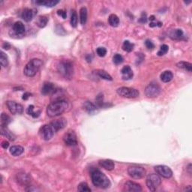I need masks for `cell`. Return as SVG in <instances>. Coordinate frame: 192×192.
<instances>
[{
  "instance_id": "4316f807",
  "label": "cell",
  "mask_w": 192,
  "mask_h": 192,
  "mask_svg": "<svg viewBox=\"0 0 192 192\" xmlns=\"http://www.w3.org/2000/svg\"><path fill=\"white\" fill-rule=\"evenodd\" d=\"M80 23L82 25H85L87 21V10L85 7L80 8Z\"/></svg>"
},
{
  "instance_id": "30bf717a",
  "label": "cell",
  "mask_w": 192,
  "mask_h": 192,
  "mask_svg": "<svg viewBox=\"0 0 192 192\" xmlns=\"http://www.w3.org/2000/svg\"><path fill=\"white\" fill-rule=\"evenodd\" d=\"M155 170L161 176L168 179L173 176V171L169 167L165 165H158L155 167Z\"/></svg>"
},
{
  "instance_id": "ac0fdd59",
  "label": "cell",
  "mask_w": 192,
  "mask_h": 192,
  "mask_svg": "<svg viewBox=\"0 0 192 192\" xmlns=\"http://www.w3.org/2000/svg\"><path fill=\"white\" fill-rule=\"evenodd\" d=\"M99 165L101 167H102L104 169L108 170H113L115 167V164L114 162L111 160L105 159V160H101L99 161Z\"/></svg>"
},
{
  "instance_id": "d6a6232c",
  "label": "cell",
  "mask_w": 192,
  "mask_h": 192,
  "mask_svg": "<svg viewBox=\"0 0 192 192\" xmlns=\"http://www.w3.org/2000/svg\"><path fill=\"white\" fill-rule=\"evenodd\" d=\"M122 49L126 52H132L134 49V44L131 43L129 41H125L122 44Z\"/></svg>"
},
{
  "instance_id": "5bb4252c",
  "label": "cell",
  "mask_w": 192,
  "mask_h": 192,
  "mask_svg": "<svg viewBox=\"0 0 192 192\" xmlns=\"http://www.w3.org/2000/svg\"><path fill=\"white\" fill-rule=\"evenodd\" d=\"M124 190L128 192H140L142 191V188L139 184L129 181L125 184Z\"/></svg>"
},
{
  "instance_id": "d6986e66",
  "label": "cell",
  "mask_w": 192,
  "mask_h": 192,
  "mask_svg": "<svg viewBox=\"0 0 192 192\" xmlns=\"http://www.w3.org/2000/svg\"><path fill=\"white\" fill-rule=\"evenodd\" d=\"M13 29H14V32L17 35H23L25 32L26 28L24 24L20 21H17L14 23V26H13Z\"/></svg>"
},
{
  "instance_id": "d4e9b609",
  "label": "cell",
  "mask_w": 192,
  "mask_h": 192,
  "mask_svg": "<svg viewBox=\"0 0 192 192\" xmlns=\"http://www.w3.org/2000/svg\"><path fill=\"white\" fill-rule=\"evenodd\" d=\"M108 22H109V24H110L111 26L116 27V26H119V17H118L116 15V14H110V16H109Z\"/></svg>"
},
{
  "instance_id": "44dd1931",
  "label": "cell",
  "mask_w": 192,
  "mask_h": 192,
  "mask_svg": "<svg viewBox=\"0 0 192 192\" xmlns=\"http://www.w3.org/2000/svg\"><path fill=\"white\" fill-rule=\"evenodd\" d=\"M170 37L172 39L180 40L183 37V32H182V29H173V30L170 31Z\"/></svg>"
},
{
  "instance_id": "74e56055",
  "label": "cell",
  "mask_w": 192,
  "mask_h": 192,
  "mask_svg": "<svg viewBox=\"0 0 192 192\" xmlns=\"http://www.w3.org/2000/svg\"><path fill=\"white\" fill-rule=\"evenodd\" d=\"M113 61L114 64L116 65H119L122 63L123 62V57L121 56L120 54H116L115 56L113 58Z\"/></svg>"
},
{
  "instance_id": "836d02e7",
  "label": "cell",
  "mask_w": 192,
  "mask_h": 192,
  "mask_svg": "<svg viewBox=\"0 0 192 192\" xmlns=\"http://www.w3.org/2000/svg\"><path fill=\"white\" fill-rule=\"evenodd\" d=\"M78 191L80 192H90L91 191V188L89 187L88 184L86 182H81L79 184L78 187H77Z\"/></svg>"
},
{
  "instance_id": "ba28073f",
  "label": "cell",
  "mask_w": 192,
  "mask_h": 192,
  "mask_svg": "<svg viewBox=\"0 0 192 192\" xmlns=\"http://www.w3.org/2000/svg\"><path fill=\"white\" fill-rule=\"evenodd\" d=\"M145 93L147 97L156 98L161 93V87L158 86V84L152 83L146 87Z\"/></svg>"
},
{
  "instance_id": "83f0119b",
  "label": "cell",
  "mask_w": 192,
  "mask_h": 192,
  "mask_svg": "<svg viewBox=\"0 0 192 192\" xmlns=\"http://www.w3.org/2000/svg\"><path fill=\"white\" fill-rule=\"evenodd\" d=\"M177 67L182 68V69L185 70L188 72L192 71V65L190 62H180L177 63Z\"/></svg>"
},
{
  "instance_id": "ab89813d",
  "label": "cell",
  "mask_w": 192,
  "mask_h": 192,
  "mask_svg": "<svg viewBox=\"0 0 192 192\" xmlns=\"http://www.w3.org/2000/svg\"><path fill=\"white\" fill-rule=\"evenodd\" d=\"M145 44H146V47L148 48V49H149V50H152L153 48L155 47V44H153V42L152 41H150V40H149V39L146 41Z\"/></svg>"
},
{
  "instance_id": "f6af8a7d",
  "label": "cell",
  "mask_w": 192,
  "mask_h": 192,
  "mask_svg": "<svg viewBox=\"0 0 192 192\" xmlns=\"http://www.w3.org/2000/svg\"><path fill=\"white\" fill-rule=\"evenodd\" d=\"M150 20H152V21H153V20H155V17H154V16H151V17H150Z\"/></svg>"
},
{
  "instance_id": "9c48e42d",
  "label": "cell",
  "mask_w": 192,
  "mask_h": 192,
  "mask_svg": "<svg viewBox=\"0 0 192 192\" xmlns=\"http://www.w3.org/2000/svg\"><path fill=\"white\" fill-rule=\"evenodd\" d=\"M55 131L53 130V127L51 126L50 124L44 125L40 129V134L42 139L44 140H50L54 135Z\"/></svg>"
},
{
  "instance_id": "8d00e7d4",
  "label": "cell",
  "mask_w": 192,
  "mask_h": 192,
  "mask_svg": "<svg viewBox=\"0 0 192 192\" xmlns=\"http://www.w3.org/2000/svg\"><path fill=\"white\" fill-rule=\"evenodd\" d=\"M168 48L169 47H168V46L166 45V44H163V45L161 46L159 51L158 52V56H164V54H166L168 51Z\"/></svg>"
},
{
  "instance_id": "3957f363",
  "label": "cell",
  "mask_w": 192,
  "mask_h": 192,
  "mask_svg": "<svg viewBox=\"0 0 192 192\" xmlns=\"http://www.w3.org/2000/svg\"><path fill=\"white\" fill-rule=\"evenodd\" d=\"M41 65V60H39V59H33L26 65L23 70L24 74L29 77H34L39 71Z\"/></svg>"
},
{
  "instance_id": "7c38bea8",
  "label": "cell",
  "mask_w": 192,
  "mask_h": 192,
  "mask_svg": "<svg viewBox=\"0 0 192 192\" xmlns=\"http://www.w3.org/2000/svg\"><path fill=\"white\" fill-rule=\"evenodd\" d=\"M65 143L69 146H76L77 144V135L74 132H68L64 135L63 137Z\"/></svg>"
},
{
  "instance_id": "60d3db41",
  "label": "cell",
  "mask_w": 192,
  "mask_h": 192,
  "mask_svg": "<svg viewBox=\"0 0 192 192\" xmlns=\"http://www.w3.org/2000/svg\"><path fill=\"white\" fill-rule=\"evenodd\" d=\"M57 14H58V15L62 17L63 19H65L66 17H67V14H66V12H65L64 10H58V11H57Z\"/></svg>"
},
{
  "instance_id": "603a6c76",
  "label": "cell",
  "mask_w": 192,
  "mask_h": 192,
  "mask_svg": "<svg viewBox=\"0 0 192 192\" xmlns=\"http://www.w3.org/2000/svg\"><path fill=\"white\" fill-rule=\"evenodd\" d=\"M1 134L2 135L6 137L7 138H8L9 140H14L15 139V136L14 135V134H12V132H11L8 130V128H7V126H1Z\"/></svg>"
},
{
  "instance_id": "9a60e30c",
  "label": "cell",
  "mask_w": 192,
  "mask_h": 192,
  "mask_svg": "<svg viewBox=\"0 0 192 192\" xmlns=\"http://www.w3.org/2000/svg\"><path fill=\"white\" fill-rule=\"evenodd\" d=\"M37 14V11L35 9H30V8H25L22 12V18L26 22L31 21L34 17L36 16Z\"/></svg>"
},
{
  "instance_id": "8fae6325",
  "label": "cell",
  "mask_w": 192,
  "mask_h": 192,
  "mask_svg": "<svg viewBox=\"0 0 192 192\" xmlns=\"http://www.w3.org/2000/svg\"><path fill=\"white\" fill-rule=\"evenodd\" d=\"M7 107H8L9 111L14 115L17 114H21L23 112V108L20 104H17L15 101H7Z\"/></svg>"
},
{
  "instance_id": "8992f818",
  "label": "cell",
  "mask_w": 192,
  "mask_h": 192,
  "mask_svg": "<svg viewBox=\"0 0 192 192\" xmlns=\"http://www.w3.org/2000/svg\"><path fill=\"white\" fill-rule=\"evenodd\" d=\"M161 183V180L158 174L151 173L146 178V185L151 191H155Z\"/></svg>"
},
{
  "instance_id": "f1b7e54d",
  "label": "cell",
  "mask_w": 192,
  "mask_h": 192,
  "mask_svg": "<svg viewBox=\"0 0 192 192\" xmlns=\"http://www.w3.org/2000/svg\"><path fill=\"white\" fill-rule=\"evenodd\" d=\"M48 22V18L46 16H40L38 17V20H37L36 23L38 25V27L40 28H44L46 26V25L47 24Z\"/></svg>"
},
{
  "instance_id": "f546056e",
  "label": "cell",
  "mask_w": 192,
  "mask_h": 192,
  "mask_svg": "<svg viewBox=\"0 0 192 192\" xmlns=\"http://www.w3.org/2000/svg\"><path fill=\"white\" fill-rule=\"evenodd\" d=\"M84 108L88 113H92L96 110L97 106L92 103L91 101H86L84 104Z\"/></svg>"
},
{
  "instance_id": "d590c367",
  "label": "cell",
  "mask_w": 192,
  "mask_h": 192,
  "mask_svg": "<svg viewBox=\"0 0 192 192\" xmlns=\"http://www.w3.org/2000/svg\"><path fill=\"white\" fill-rule=\"evenodd\" d=\"M71 25L72 27H76L77 25V14L74 10H71Z\"/></svg>"
},
{
  "instance_id": "cb8c5ba5",
  "label": "cell",
  "mask_w": 192,
  "mask_h": 192,
  "mask_svg": "<svg viewBox=\"0 0 192 192\" xmlns=\"http://www.w3.org/2000/svg\"><path fill=\"white\" fill-rule=\"evenodd\" d=\"M173 77V74L172 71H166L161 74V80L162 82L164 83L170 82V81L172 80Z\"/></svg>"
},
{
  "instance_id": "ffe728a7",
  "label": "cell",
  "mask_w": 192,
  "mask_h": 192,
  "mask_svg": "<svg viewBox=\"0 0 192 192\" xmlns=\"http://www.w3.org/2000/svg\"><path fill=\"white\" fill-rule=\"evenodd\" d=\"M60 2L57 0H39V1H36V3L37 5H43V6L48 7V8H52L55 5L58 4Z\"/></svg>"
},
{
  "instance_id": "7bdbcfd3",
  "label": "cell",
  "mask_w": 192,
  "mask_h": 192,
  "mask_svg": "<svg viewBox=\"0 0 192 192\" xmlns=\"http://www.w3.org/2000/svg\"><path fill=\"white\" fill-rule=\"evenodd\" d=\"M30 95H31L30 93H29V92H26V93L23 95V100H27V99L29 98V97Z\"/></svg>"
},
{
  "instance_id": "1f68e13d",
  "label": "cell",
  "mask_w": 192,
  "mask_h": 192,
  "mask_svg": "<svg viewBox=\"0 0 192 192\" xmlns=\"http://www.w3.org/2000/svg\"><path fill=\"white\" fill-rule=\"evenodd\" d=\"M11 122L10 116L5 113H2L1 115V126H8Z\"/></svg>"
},
{
  "instance_id": "4fadbf2b",
  "label": "cell",
  "mask_w": 192,
  "mask_h": 192,
  "mask_svg": "<svg viewBox=\"0 0 192 192\" xmlns=\"http://www.w3.org/2000/svg\"><path fill=\"white\" fill-rule=\"evenodd\" d=\"M51 126L53 127V130L55 131V132H57L58 131L62 130V128H64L67 125V121L65 118H60V119H55L54 121L51 122L50 123Z\"/></svg>"
},
{
  "instance_id": "e575fe53",
  "label": "cell",
  "mask_w": 192,
  "mask_h": 192,
  "mask_svg": "<svg viewBox=\"0 0 192 192\" xmlns=\"http://www.w3.org/2000/svg\"><path fill=\"white\" fill-rule=\"evenodd\" d=\"M26 112L29 115L32 116L33 118H38L41 113L40 110H38V112H34V106H33V105H30V106L27 108Z\"/></svg>"
},
{
  "instance_id": "52a82bcc",
  "label": "cell",
  "mask_w": 192,
  "mask_h": 192,
  "mask_svg": "<svg viewBox=\"0 0 192 192\" xmlns=\"http://www.w3.org/2000/svg\"><path fill=\"white\" fill-rule=\"evenodd\" d=\"M128 173L132 178L140 180L146 176V170L139 166H132L128 167Z\"/></svg>"
},
{
  "instance_id": "4dcf8cb0",
  "label": "cell",
  "mask_w": 192,
  "mask_h": 192,
  "mask_svg": "<svg viewBox=\"0 0 192 192\" xmlns=\"http://www.w3.org/2000/svg\"><path fill=\"white\" fill-rule=\"evenodd\" d=\"M0 64L2 67L6 68L8 65V58L5 53H0Z\"/></svg>"
},
{
  "instance_id": "5b68a950",
  "label": "cell",
  "mask_w": 192,
  "mask_h": 192,
  "mask_svg": "<svg viewBox=\"0 0 192 192\" xmlns=\"http://www.w3.org/2000/svg\"><path fill=\"white\" fill-rule=\"evenodd\" d=\"M116 92L119 95L127 98H135L139 96V92L137 89L129 87H120L117 89Z\"/></svg>"
},
{
  "instance_id": "6da1fadb",
  "label": "cell",
  "mask_w": 192,
  "mask_h": 192,
  "mask_svg": "<svg viewBox=\"0 0 192 192\" xmlns=\"http://www.w3.org/2000/svg\"><path fill=\"white\" fill-rule=\"evenodd\" d=\"M68 108H69V104L65 99L56 100L48 105L47 114L50 117H56L67 111Z\"/></svg>"
},
{
  "instance_id": "7a4b0ae2",
  "label": "cell",
  "mask_w": 192,
  "mask_h": 192,
  "mask_svg": "<svg viewBox=\"0 0 192 192\" xmlns=\"http://www.w3.org/2000/svg\"><path fill=\"white\" fill-rule=\"evenodd\" d=\"M91 179L94 185L103 189L110 188L111 185L108 177L98 170H94L93 171H92Z\"/></svg>"
},
{
  "instance_id": "ee69618b",
  "label": "cell",
  "mask_w": 192,
  "mask_h": 192,
  "mask_svg": "<svg viewBox=\"0 0 192 192\" xmlns=\"http://www.w3.org/2000/svg\"><path fill=\"white\" fill-rule=\"evenodd\" d=\"M2 47L4 48V49H5V50H8L9 48L11 47V45L8 43V42H6V43H4V44H3Z\"/></svg>"
},
{
  "instance_id": "7402d4cb",
  "label": "cell",
  "mask_w": 192,
  "mask_h": 192,
  "mask_svg": "<svg viewBox=\"0 0 192 192\" xmlns=\"http://www.w3.org/2000/svg\"><path fill=\"white\" fill-rule=\"evenodd\" d=\"M23 152L24 149L21 146H13L10 149V152L13 156H20Z\"/></svg>"
},
{
  "instance_id": "484cf974",
  "label": "cell",
  "mask_w": 192,
  "mask_h": 192,
  "mask_svg": "<svg viewBox=\"0 0 192 192\" xmlns=\"http://www.w3.org/2000/svg\"><path fill=\"white\" fill-rule=\"evenodd\" d=\"M95 74L98 75V76L100 77L101 78L104 79V80H110V81L113 80L112 77L109 74L108 72L104 71V70H97V71H95Z\"/></svg>"
},
{
  "instance_id": "f35d334b",
  "label": "cell",
  "mask_w": 192,
  "mask_h": 192,
  "mask_svg": "<svg viewBox=\"0 0 192 192\" xmlns=\"http://www.w3.org/2000/svg\"><path fill=\"white\" fill-rule=\"evenodd\" d=\"M96 53L100 57H104L107 54V50L104 47H98L96 50Z\"/></svg>"
},
{
  "instance_id": "e0dca14e",
  "label": "cell",
  "mask_w": 192,
  "mask_h": 192,
  "mask_svg": "<svg viewBox=\"0 0 192 192\" xmlns=\"http://www.w3.org/2000/svg\"><path fill=\"white\" fill-rule=\"evenodd\" d=\"M55 86L52 83H44L41 88V94L44 95H49V94L54 92Z\"/></svg>"
},
{
  "instance_id": "b9f144b4",
  "label": "cell",
  "mask_w": 192,
  "mask_h": 192,
  "mask_svg": "<svg viewBox=\"0 0 192 192\" xmlns=\"http://www.w3.org/2000/svg\"><path fill=\"white\" fill-rule=\"evenodd\" d=\"M8 146H9V143L8 141H6V140H5V141H3L2 143V147L3 149H8Z\"/></svg>"
},
{
  "instance_id": "277c9868",
  "label": "cell",
  "mask_w": 192,
  "mask_h": 192,
  "mask_svg": "<svg viewBox=\"0 0 192 192\" xmlns=\"http://www.w3.org/2000/svg\"><path fill=\"white\" fill-rule=\"evenodd\" d=\"M58 71L65 78L71 80L74 74L73 65L69 61H62L58 65Z\"/></svg>"
},
{
  "instance_id": "2e32d148",
  "label": "cell",
  "mask_w": 192,
  "mask_h": 192,
  "mask_svg": "<svg viewBox=\"0 0 192 192\" xmlns=\"http://www.w3.org/2000/svg\"><path fill=\"white\" fill-rule=\"evenodd\" d=\"M121 74H122V80H131V79L133 77V76H134V74H133L132 68H131V67L129 65L124 66V67L122 68V69Z\"/></svg>"
}]
</instances>
